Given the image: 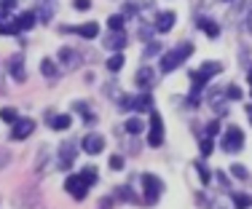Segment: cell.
Instances as JSON below:
<instances>
[{
    "label": "cell",
    "mask_w": 252,
    "mask_h": 209,
    "mask_svg": "<svg viewBox=\"0 0 252 209\" xmlns=\"http://www.w3.org/2000/svg\"><path fill=\"white\" fill-rule=\"evenodd\" d=\"M193 54V43L191 41H182V43H177L172 51L164 54V59H161V70L164 72H172V70H177V67L182 65V62L188 59V56Z\"/></svg>",
    "instance_id": "1"
},
{
    "label": "cell",
    "mask_w": 252,
    "mask_h": 209,
    "mask_svg": "<svg viewBox=\"0 0 252 209\" xmlns=\"http://www.w3.org/2000/svg\"><path fill=\"white\" fill-rule=\"evenodd\" d=\"M223 150H228V153H239V150L244 148V132L239 126H228L226 134H223V142H220Z\"/></svg>",
    "instance_id": "2"
},
{
    "label": "cell",
    "mask_w": 252,
    "mask_h": 209,
    "mask_svg": "<svg viewBox=\"0 0 252 209\" xmlns=\"http://www.w3.org/2000/svg\"><path fill=\"white\" fill-rule=\"evenodd\" d=\"M65 188L70 190V196H73V199H78V201H81V199H86V193H89V188H91V185L86 183V180L81 177V174H70V177L65 180Z\"/></svg>",
    "instance_id": "3"
},
{
    "label": "cell",
    "mask_w": 252,
    "mask_h": 209,
    "mask_svg": "<svg viewBox=\"0 0 252 209\" xmlns=\"http://www.w3.org/2000/svg\"><path fill=\"white\" fill-rule=\"evenodd\" d=\"M164 142V121L158 113H153L151 116V134H148V145L151 148H161Z\"/></svg>",
    "instance_id": "4"
},
{
    "label": "cell",
    "mask_w": 252,
    "mask_h": 209,
    "mask_svg": "<svg viewBox=\"0 0 252 209\" xmlns=\"http://www.w3.org/2000/svg\"><path fill=\"white\" fill-rule=\"evenodd\" d=\"M142 188H145V199L153 204V201L158 199V193L164 190V183L156 177V174H142Z\"/></svg>",
    "instance_id": "5"
},
{
    "label": "cell",
    "mask_w": 252,
    "mask_h": 209,
    "mask_svg": "<svg viewBox=\"0 0 252 209\" xmlns=\"http://www.w3.org/2000/svg\"><path fill=\"white\" fill-rule=\"evenodd\" d=\"M81 148H83V153L97 156V153H102V148H105V137L97 134V132H91V134H86V137H83Z\"/></svg>",
    "instance_id": "6"
},
{
    "label": "cell",
    "mask_w": 252,
    "mask_h": 209,
    "mask_svg": "<svg viewBox=\"0 0 252 209\" xmlns=\"http://www.w3.org/2000/svg\"><path fill=\"white\" fill-rule=\"evenodd\" d=\"M56 56H59V67H62V70H76V67H78V62H81V54H78L76 51V48H59V54H56Z\"/></svg>",
    "instance_id": "7"
},
{
    "label": "cell",
    "mask_w": 252,
    "mask_h": 209,
    "mask_svg": "<svg viewBox=\"0 0 252 209\" xmlns=\"http://www.w3.org/2000/svg\"><path fill=\"white\" fill-rule=\"evenodd\" d=\"M38 199H41V190H35V188H25V190H19L16 193V204L19 207H25V209H32L38 204Z\"/></svg>",
    "instance_id": "8"
},
{
    "label": "cell",
    "mask_w": 252,
    "mask_h": 209,
    "mask_svg": "<svg viewBox=\"0 0 252 209\" xmlns=\"http://www.w3.org/2000/svg\"><path fill=\"white\" fill-rule=\"evenodd\" d=\"M32 132H35V121H30V118H19V121L14 123V129H11V137L25 139V137H30Z\"/></svg>",
    "instance_id": "9"
},
{
    "label": "cell",
    "mask_w": 252,
    "mask_h": 209,
    "mask_svg": "<svg viewBox=\"0 0 252 209\" xmlns=\"http://www.w3.org/2000/svg\"><path fill=\"white\" fill-rule=\"evenodd\" d=\"M8 70H11V78H14V81H25L27 78V72H25V59H22V54H14L8 59Z\"/></svg>",
    "instance_id": "10"
},
{
    "label": "cell",
    "mask_w": 252,
    "mask_h": 209,
    "mask_svg": "<svg viewBox=\"0 0 252 209\" xmlns=\"http://www.w3.org/2000/svg\"><path fill=\"white\" fill-rule=\"evenodd\" d=\"M73 161H76V145H73V142L62 145V150H59V166L62 169H70Z\"/></svg>",
    "instance_id": "11"
},
{
    "label": "cell",
    "mask_w": 252,
    "mask_h": 209,
    "mask_svg": "<svg viewBox=\"0 0 252 209\" xmlns=\"http://www.w3.org/2000/svg\"><path fill=\"white\" fill-rule=\"evenodd\" d=\"M175 19H177V14H175V11H164V14H158L156 30H158V32H169L172 27H175Z\"/></svg>",
    "instance_id": "12"
},
{
    "label": "cell",
    "mask_w": 252,
    "mask_h": 209,
    "mask_svg": "<svg viewBox=\"0 0 252 209\" xmlns=\"http://www.w3.org/2000/svg\"><path fill=\"white\" fill-rule=\"evenodd\" d=\"M76 32H78L81 38H86V41H94V38L100 35V24H97V22H86V24L78 27Z\"/></svg>",
    "instance_id": "13"
},
{
    "label": "cell",
    "mask_w": 252,
    "mask_h": 209,
    "mask_svg": "<svg viewBox=\"0 0 252 209\" xmlns=\"http://www.w3.org/2000/svg\"><path fill=\"white\" fill-rule=\"evenodd\" d=\"M35 22H38V16L32 14V11H25V14L16 16V27H19V32H22V30H30V27H35Z\"/></svg>",
    "instance_id": "14"
},
{
    "label": "cell",
    "mask_w": 252,
    "mask_h": 209,
    "mask_svg": "<svg viewBox=\"0 0 252 209\" xmlns=\"http://www.w3.org/2000/svg\"><path fill=\"white\" fill-rule=\"evenodd\" d=\"M105 46L113 48V51H121V48H126V35L124 32H113V35L105 41Z\"/></svg>",
    "instance_id": "15"
},
{
    "label": "cell",
    "mask_w": 252,
    "mask_h": 209,
    "mask_svg": "<svg viewBox=\"0 0 252 209\" xmlns=\"http://www.w3.org/2000/svg\"><path fill=\"white\" fill-rule=\"evenodd\" d=\"M199 27H202V30L207 32L209 38H217V35H220V27H217V22L207 19V16H202V19H199Z\"/></svg>",
    "instance_id": "16"
},
{
    "label": "cell",
    "mask_w": 252,
    "mask_h": 209,
    "mask_svg": "<svg viewBox=\"0 0 252 209\" xmlns=\"http://www.w3.org/2000/svg\"><path fill=\"white\" fill-rule=\"evenodd\" d=\"M137 86H142V89L153 86V70L151 67H140V72H137Z\"/></svg>",
    "instance_id": "17"
},
{
    "label": "cell",
    "mask_w": 252,
    "mask_h": 209,
    "mask_svg": "<svg viewBox=\"0 0 252 209\" xmlns=\"http://www.w3.org/2000/svg\"><path fill=\"white\" fill-rule=\"evenodd\" d=\"M41 72L46 78H56L59 75V67H56L54 59H41Z\"/></svg>",
    "instance_id": "18"
},
{
    "label": "cell",
    "mask_w": 252,
    "mask_h": 209,
    "mask_svg": "<svg viewBox=\"0 0 252 209\" xmlns=\"http://www.w3.org/2000/svg\"><path fill=\"white\" fill-rule=\"evenodd\" d=\"M73 118L70 116H54L51 118V129H56V132H65V129H70Z\"/></svg>",
    "instance_id": "19"
},
{
    "label": "cell",
    "mask_w": 252,
    "mask_h": 209,
    "mask_svg": "<svg viewBox=\"0 0 252 209\" xmlns=\"http://www.w3.org/2000/svg\"><path fill=\"white\" fill-rule=\"evenodd\" d=\"M151 105H153L151 94H142V97H137V99H134V105H131V107H134L137 113H148V110H151Z\"/></svg>",
    "instance_id": "20"
},
{
    "label": "cell",
    "mask_w": 252,
    "mask_h": 209,
    "mask_svg": "<svg viewBox=\"0 0 252 209\" xmlns=\"http://www.w3.org/2000/svg\"><path fill=\"white\" fill-rule=\"evenodd\" d=\"M124 67V56H121V51L118 54H113L110 59H107V70H113V72H118Z\"/></svg>",
    "instance_id": "21"
},
{
    "label": "cell",
    "mask_w": 252,
    "mask_h": 209,
    "mask_svg": "<svg viewBox=\"0 0 252 209\" xmlns=\"http://www.w3.org/2000/svg\"><path fill=\"white\" fill-rule=\"evenodd\" d=\"M0 118H3L5 123H16V121H19V116H16L14 107H3V110H0Z\"/></svg>",
    "instance_id": "22"
},
{
    "label": "cell",
    "mask_w": 252,
    "mask_h": 209,
    "mask_svg": "<svg viewBox=\"0 0 252 209\" xmlns=\"http://www.w3.org/2000/svg\"><path fill=\"white\" fill-rule=\"evenodd\" d=\"M126 132H129V134H140L142 132V121H140V118H129V121H126Z\"/></svg>",
    "instance_id": "23"
},
{
    "label": "cell",
    "mask_w": 252,
    "mask_h": 209,
    "mask_svg": "<svg viewBox=\"0 0 252 209\" xmlns=\"http://www.w3.org/2000/svg\"><path fill=\"white\" fill-rule=\"evenodd\" d=\"M107 24H110V30H113V32H121L126 22H124V16H118V14H116V16H110V19H107Z\"/></svg>",
    "instance_id": "24"
},
{
    "label": "cell",
    "mask_w": 252,
    "mask_h": 209,
    "mask_svg": "<svg viewBox=\"0 0 252 209\" xmlns=\"http://www.w3.org/2000/svg\"><path fill=\"white\" fill-rule=\"evenodd\" d=\"M233 201H236V207H239V209L252 207V199H250V196H244V193H233Z\"/></svg>",
    "instance_id": "25"
},
{
    "label": "cell",
    "mask_w": 252,
    "mask_h": 209,
    "mask_svg": "<svg viewBox=\"0 0 252 209\" xmlns=\"http://www.w3.org/2000/svg\"><path fill=\"white\" fill-rule=\"evenodd\" d=\"M76 113H81L86 121H94V116H91V110H89V102H76Z\"/></svg>",
    "instance_id": "26"
},
{
    "label": "cell",
    "mask_w": 252,
    "mask_h": 209,
    "mask_svg": "<svg viewBox=\"0 0 252 209\" xmlns=\"http://www.w3.org/2000/svg\"><path fill=\"white\" fill-rule=\"evenodd\" d=\"M81 177H83L89 185H94V183H97V172H94V166H86L83 172H81Z\"/></svg>",
    "instance_id": "27"
},
{
    "label": "cell",
    "mask_w": 252,
    "mask_h": 209,
    "mask_svg": "<svg viewBox=\"0 0 252 209\" xmlns=\"http://www.w3.org/2000/svg\"><path fill=\"white\" fill-rule=\"evenodd\" d=\"M196 169H199V177H202V183L209 185V172H207V166H204V161H196Z\"/></svg>",
    "instance_id": "28"
},
{
    "label": "cell",
    "mask_w": 252,
    "mask_h": 209,
    "mask_svg": "<svg viewBox=\"0 0 252 209\" xmlns=\"http://www.w3.org/2000/svg\"><path fill=\"white\" fill-rule=\"evenodd\" d=\"M231 172H233V174H236V177H239V180H247V169H244V166H242V163H233V166H231Z\"/></svg>",
    "instance_id": "29"
},
{
    "label": "cell",
    "mask_w": 252,
    "mask_h": 209,
    "mask_svg": "<svg viewBox=\"0 0 252 209\" xmlns=\"http://www.w3.org/2000/svg\"><path fill=\"white\" fill-rule=\"evenodd\" d=\"M212 148H215V145H212V137L202 139V156H209V153H212Z\"/></svg>",
    "instance_id": "30"
},
{
    "label": "cell",
    "mask_w": 252,
    "mask_h": 209,
    "mask_svg": "<svg viewBox=\"0 0 252 209\" xmlns=\"http://www.w3.org/2000/svg\"><path fill=\"white\" fill-rule=\"evenodd\" d=\"M228 99H242V89H239V86H228Z\"/></svg>",
    "instance_id": "31"
},
{
    "label": "cell",
    "mask_w": 252,
    "mask_h": 209,
    "mask_svg": "<svg viewBox=\"0 0 252 209\" xmlns=\"http://www.w3.org/2000/svg\"><path fill=\"white\" fill-rule=\"evenodd\" d=\"M153 54H158V43H156V41H153L151 46H145V51H142V56L148 59V56H153Z\"/></svg>",
    "instance_id": "32"
},
{
    "label": "cell",
    "mask_w": 252,
    "mask_h": 209,
    "mask_svg": "<svg viewBox=\"0 0 252 209\" xmlns=\"http://www.w3.org/2000/svg\"><path fill=\"white\" fill-rule=\"evenodd\" d=\"M73 5H76L78 11H89L91 8V0H73Z\"/></svg>",
    "instance_id": "33"
},
{
    "label": "cell",
    "mask_w": 252,
    "mask_h": 209,
    "mask_svg": "<svg viewBox=\"0 0 252 209\" xmlns=\"http://www.w3.org/2000/svg\"><path fill=\"white\" fill-rule=\"evenodd\" d=\"M217 132H220V123H217V121H212L209 126H207V137H217Z\"/></svg>",
    "instance_id": "34"
},
{
    "label": "cell",
    "mask_w": 252,
    "mask_h": 209,
    "mask_svg": "<svg viewBox=\"0 0 252 209\" xmlns=\"http://www.w3.org/2000/svg\"><path fill=\"white\" fill-rule=\"evenodd\" d=\"M121 166H124V158H121V156H113V158H110V169H116V172H118Z\"/></svg>",
    "instance_id": "35"
},
{
    "label": "cell",
    "mask_w": 252,
    "mask_h": 209,
    "mask_svg": "<svg viewBox=\"0 0 252 209\" xmlns=\"http://www.w3.org/2000/svg\"><path fill=\"white\" fill-rule=\"evenodd\" d=\"M14 5H16V0H0V8L3 11H11Z\"/></svg>",
    "instance_id": "36"
},
{
    "label": "cell",
    "mask_w": 252,
    "mask_h": 209,
    "mask_svg": "<svg viewBox=\"0 0 252 209\" xmlns=\"http://www.w3.org/2000/svg\"><path fill=\"white\" fill-rule=\"evenodd\" d=\"M5 163H8V153H5V150H0V169H3Z\"/></svg>",
    "instance_id": "37"
},
{
    "label": "cell",
    "mask_w": 252,
    "mask_h": 209,
    "mask_svg": "<svg viewBox=\"0 0 252 209\" xmlns=\"http://www.w3.org/2000/svg\"><path fill=\"white\" fill-rule=\"evenodd\" d=\"M247 27H250V30H252V16H250V22H247Z\"/></svg>",
    "instance_id": "38"
},
{
    "label": "cell",
    "mask_w": 252,
    "mask_h": 209,
    "mask_svg": "<svg viewBox=\"0 0 252 209\" xmlns=\"http://www.w3.org/2000/svg\"><path fill=\"white\" fill-rule=\"evenodd\" d=\"M247 113H250V118H252V105H250V107H247Z\"/></svg>",
    "instance_id": "39"
},
{
    "label": "cell",
    "mask_w": 252,
    "mask_h": 209,
    "mask_svg": "<svg viewBox=\"0 0 252 209\" xmlns=\"http://www.w3.org/2000/svg\"><path fill=\"white\" fill-rule=\"evenodd\" d=\"M0 83H3V78H0ZM0 89H3V86H0Z\"/></svg>",
    "instance_id": "40"
},
{
    "label": "cell",
    "mask_w": 252,
    "mask_h": 209,
    "mask_svg": "<svg viewBox=\"0 0 252 209\" xmlns=\"http://www.w3.org/2000/svg\"><path fill=\"white\" fill-rule=\"evenodd\" d=\"M226 3H231V0H226Z\"/></svg>",
    "instance_id": "41"
}]
</instances>
